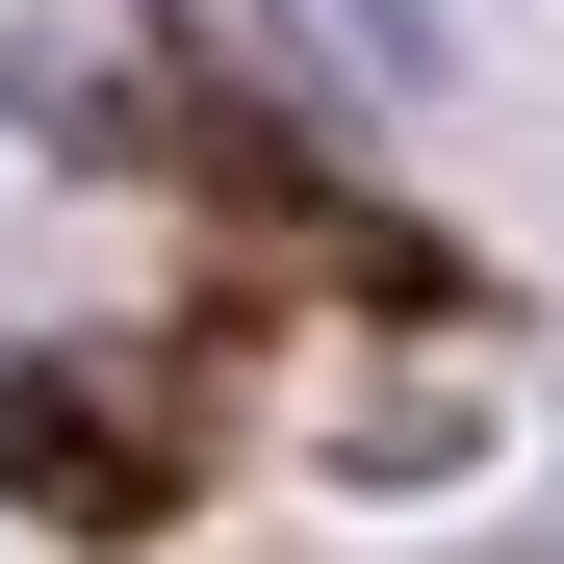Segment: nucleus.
<instances>
[{
    "mask_svg": "<svg viewBox=\"0 0 564 564\" xmlns=\"http://www.w3.org/2000/svg\"><path fill=\"white\" fill-rule=\"evenodd\" d=\"M0 488H26L52 539H129V513H154V411L77 386V359H26V386H0Z\"/></svg>",
    "mask_w": 564,
    "mask_h": 564,
    "instance_id": "1",
    "label": "nucleus"
},
{
    "mask_svg": "<svg viewBox=\"0 0 564 564\" xmlns=\"http://www.w3.org/2000/svg\"><path fill=\"white\" fill-rule=\"evenodd\" d=\"M359 26H411V0H359Z\"/></svg>",
    "mask_w": 564,
    "mask_h": 564,
    "instance_id": "2",
    "label": "nucleus"
}]
</instances>
